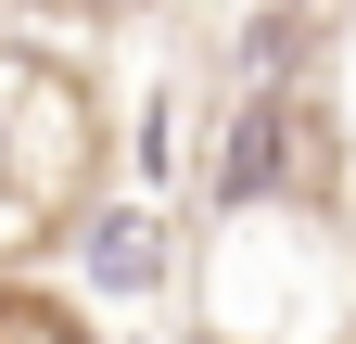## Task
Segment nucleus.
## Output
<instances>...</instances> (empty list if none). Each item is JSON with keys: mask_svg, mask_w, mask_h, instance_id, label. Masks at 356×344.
<instances>
[{"mask_svg": "<svg viewBox=\"0 0 356 344\" xmlns=\"http://www.w3.org/2000/svg\"><path fill=\"white\" fill-rule=\"evenodd\" d=\"M0 191L38 204L51 230H76L102 191V102L76 64L26 52V38H0Z\"/></svg>", "mask_w": 356, "mask_h": 344, "instance_id": "obj_1", "label": "nucleus"}, {"mask_svg": "<svg viewBox=\"0 0 356 344\" xmlns=\"http://www.w3.org/2000/svg\"><path fill=\"white\" fill-rule=\"evenodd\" d=\"M0 344H89V319L38 281H0Z\"/></svg>", "mask_w": 356, "mask_h": 344, "instance_id": "obj_3", "label": "nucleus"}, {"mask_svg": "<svg viewBox=\"0 0 356 344\" xmlns=\"http://www.w3.org/2000/svg\"><path fill=\"white\" fill-rule=\"evenodd\" d=\"M165 268H178V255H165V217H140V204L89 217V281H102V293H153Z\"/></svg>", "mask_w": 356, "mask_h": 344, "instance_id": "obj_2", "label": "nucleus"}]
</instances>
